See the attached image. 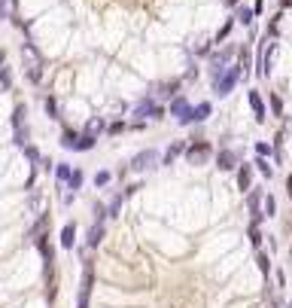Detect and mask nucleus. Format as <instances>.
Wrapping results in <instances>:
<instances>
[{"mask_svg":"<svg viewBox=\"0 0 292 308\" xmlns=\"http://www.w3.org/2000/svg\"><path fill=\"white\" fill-rule=\"evenodd\" d=\"M49 235V214H40V220L34 223V229H30V238L36 241V238H46Z\"/></svg>","mask_w":292,"mask_h":308,"instance_id":"20","label":"nucleus"},{"mask_svg":"<svg viewBox=\"0 0 292 308\" xmlns=\"http://www.w3.org/2000/svg\"><path fill=\"white\" fill-rule=\"evenodd\" d=\"M277 34H280V13H277V16L271 19V25H268V37H271V40H274Z\"/></svg>","mask_w":292,"mask_h":308,"instance_id":"40","label":"nucleus"},{"mask_svg":"<svg viewBox=\"0 0 292 308\" xmlns=\"http://www.w3.org/2000/svg\"><path fill=\"white\" fill-rule=\"evenodd\" d=\"M283 308H292V302H289V305H283Z\"/></svg>","mask_w":292,"mask_h":308,"instance_id":"48","label":"nucleus"},{"mask_svg":"<svg viewBox=\"0 0 292 308\" xmlns=\"http://www.w3.org/2000/svg\"><path fill=\"white\" fill-rule=\"evenodd\" d=\"M216 168H219V171H234V168H238V152L228 149V146L219 149V152H216Z\"/></svg>","mask_w":292,"mask_h":308,"instance_id":"11","label":"nucleus"},{"mask_svg":"<svg viewBox=\"0 0 292 308\" xmlns=\"http://www.w3.org/2000/svg\"><path fill=\"white\" fill-rule=\"evenodd\" d=\"M174 89H176V83H158V86H152L146 95H150L152 101H164V98H170V95H174Z\"/></svg>","mask_w":292,"mask_h":308,"instance_id":"16","label":"nucleus"},{"mask_svg":"<svg viewBox=\"0 0 292 308\" xmlns=\"http://www.w3.org/2000/svg\"><path fill=\"white\" fill-rule=\"evenodd\" d=\"M70 174H73V165H70V162H61V165H55V180H58V189H67V183H70Z\"/></svg>","mask_w":292,"mask_h":308,"instance_id":"19","label":"nucleus"},{"mask_svg":"<svg viewBox=\"0 0 292 308\" xmlns=\"http://www.w3.org/2000/svg\"><path fill=\"white\" fill-rule=\"evenodd\" d=\"M246 238H250V244L259 250L262 247V241H265V235H262V229H259V223H250V229H246Z\"/></svg>","mask_w":292,"mask_h":308,"instance_id":"22","label":"nucleus"},{"mask_svg":"<svg viewBox=\"0 0 292 308\" xmlns=\"http://www.w3.org/2000/svg\"><path fill=\"white\" fill-rule=\"evenodd\" d=\"M246 101H250V107H252V116H256V122H265V119H268V107H265L262 92L250 89V92H246Z\"/></svg>","mask_w":292,"mask_h":308,"instance_id":"10","label":"nucleus"},{"mask_svg":"<svg viewBox=\"0 0 292 308\" xmlns=\"http://www.w3.org/2000/svg\"><path fill=\"white\" fill-rule=\"evenodd\" d=\"M82 183H86V174H82V168H73L67 189H70V192H76V189H82Z\"/></svg>","mask_w":292,"mask_h":308,"instance_id":"27","label":"nucleus"},{"mask_svg":"<svg viewBox=\"0 0 292 308\" xmlns=\"http://www.w3.org/2000/svg\"><path fill=\"white\" fill-rule=\"evenodd\" d=\"M186 146L189 143H182V140H174L168 149H164V156H162V165H174L180 156H186Z\"/></svg>","mask_w":292,"mask_h":308,"instance_id":"13","label":"nucleus"},{"mask_svg":"<svg viewBox=\"0 0 292 308\" xmlns=\"http://www.w3.org/2000/svg\"><path fill=\"white\" fill-rule=\"evenodd\" d=\"M256 265H259V272H262L265 278L271 275V256H268V253H265L262 247H259V250H256Z\"/></svg>","mask_w":292,"mask_h":308,"instance_id":"23","label":"nucleus"},{"mask_svg":"<svg viewBox=\"0 0 292 308\" xmlns=\"http://www.w3.org/2000/svg\"><path fill=\"white\" fill-rule=\"evenodd\" d=\"M162 162V156H158V149H140L137 156L128 162V171H134V174H143V171H150V168H156Z\"/></svg>","mask_w":292,"mask_h":308,"instance_id":"6","label":"nucleus"},{"mask_svg":"<svg viewBox=\"0 0 292 308\" xmlns=\"http://www.w3.org/2000/svg\"><path fill=\"white\" fill-rule=\"evenodd\" d=\"M24 113H28V107H24V104H16L12 119H10V122H12V131H16V128H24Z\"/></svg>","mask_w":292,"mask_h":308,"instance_id":"25","label":"nucleus"},{"mask_svg":"<svg viewBox=\"0 0 292 308\" xmlns=\"http://www.w3.org/2000/svg\"><path fill=\"white\" fill-rule=\"evenodd\" d=\"M238 189L240 192H250L252 189V165H238Z\"/></svg>","mask_w":292,"mask_h":308,"instance_id":"14","label":"nucleus"},{"mask_svg":"<svg viewBox=\"0 0 292 308\" xmlns=\"http://www.w3.org/2000/svg\"><path fill=\"white\" fill-rule=\"evenodd\" d=\"M252 13L262 16V13H265V0H256V4H252Z\"/></svg>","mask_w":292,"mask_h":308,"instance_id":"44","label":"nucleus"},{"mask_svg":"<svg viewBox=\"0 0 292 308\" xmlns=\"http://www.w3.org/2000/svg\"><path fill=\"white\" fill-rule=\"evenodd\" d=\"M240 4V0H226V7H238Z\"/></svg>","mask_w":292,"mask_h":308,"instance_id":"47","label":"nucleus"},{"mask_svg":"<svg viewBox=\"0 0 292 308\" xmlns=\"http://www.w3.org/2000/svg\"><path fill=\"white\" fill-rule=\"evenodd\" d=\"M12 143L24 149V146H28V128H16V131H12Z\"/></svg>","mask_w":292,"mask_h":308,"instance_id":"36","label":"nucleus"},{"mask_svg":"<svg viewBox=\"0 0 292 308\" xmlns=\"http://www.w3.org/2000/svg\"><path fill=\"white\" fill-rule=\"evenodd\" d=\"M234 22H238V19H228V22H226L222 28H219V31H216V43H222V40H226V37L232 34V28H234Z\"/></svg>","mask_w":292,"mask_h":308,"instance_id":"35","label":"nucleus"},{"mask_svg":"<svg viewBox=\"0 0 292 308\" xmlns=\"http://www.w3.org/2000/svg\"><path fill=\"white\" fill-rule=\"evenodd\" d=\"M0 19L16 22V0H0Z\"/></svg>","mask_w":292,"mask_h":308,"instance_id":"24","label":"nucleus"},{"mask_svg":"<svg viewBox=\"0 0 292 308\" xmlns=\"http://www.w3.org/2000/svg\"><path fill=\"white\" fill-rule=\"evenodd\" d=\"M210 152H213V146H210L207 140H195V143L186 146V162H189V165H204Z\"/></svg>","mask_w":292,"mask_h":308,"instance_id":"8","label":"nucleus"},{"mask_svg":"<svg viewBox=\"0 0 292 308\" xmlns=\"http://www.w3.org/2000/svg\"><path fill=\"white\" fill-rule=\"evenodd\" d=\"M286 196L292 199V174H289V180H286Z\"/></svg>","mask_w":292,"mask_h":308,"instance_id":"46","label":"nucleus"},{"mask_svg":"<svg viewBox=\"0 0 292 308\" xmlns=\"http://www.w3.org/2000/svg\"><path fill=\"white\" fill-rule=\"evenodd\" d=\"M192 110H195V107L186 101V95H174V98H170V107H168V113H170L180 125H192Z\"/></svg>","mask_w":292,"mask_h":308,"instance_id":"5","label":"nucleus"},{"mask_svg":"<svg viewBox=\"0 0 292 308\" xmlns=\"http://www.w3.org/2000/svg\"><path fill=\"white\" fill-rule=\"evenodd\" d=\"M110 183H113V174H110L106 168L94 174V186H98V189H104V186H110Z\"/></svg>","mask_w":292,"mask_h":308,"instance_id":"32","label":"nucleus"},{"mask_svg":"<svg viewBox=\"0 0 292 308\" xmlns=\"http://www.w3.org/2000/svg\"><path fill=\"white\" fill-rule=\"evenodd\" d=\"M46 113H49V119H55V122L61 119V116H58V104H55V98H52V95L46 98Z\"/></svg>","mask_w":292,"mask_h":308,"instance_id":"37","label":"nucleus"},{"mask_svg":"<svg viewBox=\"0 0 292 308\" xmlns=\"http://www.w3.org/2000/svg\"><path fill=\"white\" fill-rule=\"evenodd\" d=\"M289 256H292V250H289Z\"/></svg>","mask_w":292,"mask_h":308,"instance_id":"49","label":"nucleus"},{"mask_svg":"<svg viewBox=\"0 0 292 308\" xmlns=\"http://www.w3.org/2000/svg\"><path fill=\"white\" fill-rule=\"evenodd\" d=\"M210 49H213V40H198V46H195V55H210Z\"/></svg>","mask_w":292,"mask_h":308,"instance_id":"38","label":"nucleus"},{"mask_svg":"<svg viewBox=\"0 0 292 308\" xmlns=\"http://www.w3.org/2000/svg\"><path fill=\"white\" fill-rule=\"evenodd\" d=\"M262 214H265V217H277V202H274V196H265V202H262Z\"/></svg>","mask_w":292,"mask_h":308,"instance_id":"34","label":"nucleus"},{"mask_svg":"<svg viewBox=\"0 0 292 308\" xmlns=\"http://www.w3.org/2000/svg\"><path fill=\"white\" fill-rule=\"evenodd\" d=\"M234 46H222V49H219V52H213L210 58H207V73H210V80H216V76L219 73H222L228 64H232V58H234Z\"/></svg>","mask_w":292,"mask_h":308,"instance_id":"4","label":"nucleus"},{"mask_svg":"<svg viewBox=\"0 0 292 308\" xmlns=\"http://www.w3.org/2000/svg\"><path fill=\"white\" fill-rule=\"evenodd\" d=\"M274 55H277V43H274V40H265V43L259 46V61H256V76H271Z\"/></svg>","mask_w":292,"mask_h":308,"instance_id":"7","label":"nucleus"},{"mask_svg":"<svg viewBox=\"0 0 292 308\" xmlns=\"http://www.w3.org/2000/svg\"><path fill=\"white\" fill-rule=\"evenodd\" d=\"M271 110H274V116H283V98L280 95H271Z\"/></svg>","mask_w":292,"mask_h":308,"instance_id":"39","label":"nucleus"},{"mask_svg":"<svg viewBox=\"0 0 292 308\" xmlns=\"http://www.w3.org/2000/svg\"><path fill=\"white\" fill-rule=\"evenodd\" d=\"M40 168H43V171H52V168H55V165H52V162H49V159H40Z\"/></svg>","mask_w":292,"mask_h":308,"instance_id":"45","label":"nucleus"},{"mask_svg":"<svg viewBox=\"0 0 292 308\" xmlns=\"http://www.w3.org/2000/svg\"><path fill=\"white\" fill-rule=\"evenodd\" d=\"M92 290H94V262L82 256V284H80V296H76V308H88V299H92Z\"/></svg>","mask_w":292,"mask_h":308,"instance_id":"3","label":"nucleus"},{"mask_svg":"<svg viewBox=\"0 0 292 308\" xmlns=\"http://www.w3.org/2000/svg\"><path fill=\"white\" fill-rule=\"evenodd\" d=\"M252 165H256V168H259V174H262L265 180H271V177H274V168H271V162H268V156H259V159H256Z\"/></svg>","mask_w":292,"mask_h":308,"instance_id":"26","label":"nucleus"},{"mask_svg":"<svg viewBox=\"0 0 292 308\" xmlns=\"http://www.w3.org/2000/svg\"><path fill=\"white\" fill-rule=\"evenodd\" d=\"M0 86H4V89H10V86H12V73H10V67H6V61H4V55H0Z\"/></svg>","mask_w":292,"mask_h":308,"instance_id":"29","label":"nucleus"},{"mask_svg":"<svg viewBox=\"0 0 292 308\" xmlns=\"http://www.w3.org/2000/svg\"><path fill=\"white\" fill-rule=\"evenodd\" d=\"M244 80V73H240V64H228L222 73L216 76V80H210V86H213V92L219 95V98H228L232 92H234V86Z\"/></svg>","mask_w":292,"mask_h":308,"instance_id":"2","label":"nucleus"},{"mask_svg":"<svg viewBox=\"0 0 292 308\" xmlns=\"http://www.w3.org/2000/svg\"><path fill=\"white\" fill-rule=\"evenodd\" d=\"M238 64H240V73H244V80H246V76H250V49H240L238 52Z\"/></svg>","mask_w":292,"mask_h":308,"instance_id":"30","label":"nucleus"},{"mask_svg":"<svg viewBox=\"0 0 292 308\" xmlns=\"http://www.w3.org/2000/svg\"><path fill=\"white\" fill-rule=\"evenodd\" d=\"M61 247L64 250L76 247V223H64V229H61Z\"/></svg>","mask_w":292,"mask_h":308,"instance_id":"15","label":"nucleus"},{"mask_svg":"<svg viewBox=\"0 0 292 308\" xmlns=\"http://www.w3.org/2000/svg\"><path fill=\"white\" fill-rule=\"evenodd\" d=\"M125 128H128L125 122H110V125H106V131H110V134H119V131H125Z\"/></svg>","mask_w":292,"mask_h":308,"instance_id":"42","label":"nucleus"},{"mask_svg":"<svg viewBox=\"0 0 292 308\" xmlns=\"http://www.w3.org/2000/svg\"><path fill=\"white\" fill-rule=\"evenodd\" d=\"M106 220H94L92 223V229L86 232V247H98L100 241H104V235H106V226H104Z\"/></svg>","mask_w":292,"mask_h":308,"instance_id":"12","label":"nucleus"},{"mask_svg":"<svg viewBox=\"0 0 292 308\" xmlns=\"http://www.w3.org/2000/svg\"><path fill=\"white\" fill-rule=\"evenodd\" d=\"M262 202H265V192H262L259 186L246 192V211H250L252 223H262V220H265V214H262Z\"/></svg>","mask_w":292,"mask_h":308,"instance_id":"9","label":"nucleus"},{"mask_svg":"<svg viewBox=\"0 0 292 308\" xmlns=\"http://www.w3.org/2000/svg\"><path fill=\"white\" fill-rule=\"evenodd\" d=\"M24 156H28V159L34 162V165H36V162L43 159V156H40V149H36V146H24Z\"/></svg>","mask_w":292,"mask_h":308,"instance_id":"41","label":"nucleus"},{"mask_svg":"<svg viewBox=\"0 0 292 308\" xmlns=\"http://www.w3.org/2000/svg\"><path fill=\"white\" fill-rule=\"evenodd\" d=\"M252 16H256V13H252V7H240L234 19H238V22H240L244 28H252Z\"/></svg>","mask_w":292,"mask_h":308,"instance_id":"28","label":"nucleus"},{"mask_svg":"<svg viewBox=\"0 0 292 308\" xmlns=\"http://www.w3.org/2000/svg\"><path fill=\"white\" fill-rule=\"evenodd\" d=\"M210 116H213V104H210V101L195 104V110H192V122H207Z\"/></svg>","mask_w":292,"mask_h":308,"instance_id":"18","label":"nucleus"},{"mask_svg":"<svg viewBox=\"0 0 292 308\" xmlns=\"http://www.w3.org/2000/svg\"><path fill=\"white\" fill-rule=\"evenodd\" d=\"M94 143H98V137L94 134H88L86 128L80 131V137H76V143H73V149L76 152H88V149H94Z\"/></svg>","mask_w":292,"mask_h":308,"instance_id":"17","label":"nucleus"},{"mask_svg":"<svg viewBox=\"0 0 292 308\" xmlns=\"http://www.w3.org/2000/svg\"><path fill=\"white\" fill-rule=\"evenodd\" d=\"M86 131H88V134H94V137H98V134H100V131H106V125H104V119H100V116H94V119H92V122H88V125H86Z\"/></svg>","mask_w":292,"mask_h":308,"instance_id":"33","label":"nucleus"},{"mask_svg":"<svg viewBox=\"0 0 292 308\" xmlns=\"http://www.w3.org/2000/svg\"><path fill=\"white\" fill-rule=\"evenodd\" d=\"M76 137H80V134H76V131H73V128H64V131H61V146H67V149H73V143H76Z\"/></svg>","mask_w":292,"mask_h":308,"instance_id":"31","label":"nucleus"},{"mask_svg":"<svg viewBox=\"0 0 292 308\" xmlns=\"http://www.w3.org/2000/svg\"><path fill=\"white\" fill-rule=\"evenodd\" d=\"M256 152H259V156H271L274 146H268V143H256Z\"/></svg>","mask_w":292,"mask_h":308,"instance_id":"43","label":"nucleus"},{"mask_svg":"<svg viewBox=\"0 0 292 308\" xmlns=\"http://www.w3.org/2000/svg\"><path fill=\"white\" fill-rule=\"evenodd\" d=\"M122 202H125V192H116V196H110V202H106V217H110V220H113V217H119Z\"/></svg>","mask_w":292,"mask_h":308,"instance_id":"21","label":"nucleus"},{"mask_svg":"<svg viewBox=\"0 0 292 308\" xmlns=\"http://www.w3.org/2000/svg\"><path fill=\"white\" fill-rule=\"evenodd\" d=\"M22 64H24V76H28V83H30V86H36V83L43 80V67H46V61H43L40 52H36L34 43H22Z\"/></svg>","mask_w":292,"mask_h":308,"instance_id":"1","label":"nucleus"}]
</instances>
